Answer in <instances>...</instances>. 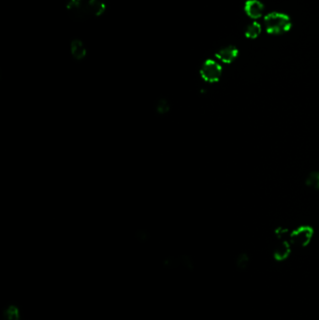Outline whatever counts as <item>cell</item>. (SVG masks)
I'll return each mask as SVG.
<instances>
[{"label":"cell","mask_w":319,"mask_h":320,"mask_svg":"<svg viewBox=\"0 0 319 320\" xmlns=\"http://www.w3.org/2000/svg\"><path fill=\"white\" fill-rule=\"evenodd\" d=\"M264 24L268 33L284 34L291 28V20L285 13L272 12L264 18Z\"/></svg>","instance_id":"cell-1"},{"label":"cell","mask_w":319,"mask_h":320,"mask_svg":"<svg viewBox=\"0 0 319 320\" xmlns=\"http://www.w3.org/2000/svg\"><path fill=\"white\" fill-rule=\"evenodd\" d=\"M223 73L221 65L214 59H207L204 61L198 70L200 79L207 84L217 83Z\"/></svg>","instance_id":"cell-2"},{"label":"cell","mask_w":319,"mask_h":320,"mask_svg":"<svg viewBox=\"0 0 319 320\" xmlns=\"http://www.w3.org/2000/svg\"><path fill=\"white\" fill-rule=\"evenodd\" d=\"M314 237V229L310 226H301L290 231L289 241L292 246L305 247L307 246Z\"/></svg>","instance_id":"cell-3"},{"label":"cell","mask_w":319,"mask_h":320,"mask_svg":"<svg viewBox=\"0 0 319 320\" xmlns=\"http://www.w3.org/2000/svg\"><path fill=\"white\" fill-rule=\"evenodd\" d=\"M107 9L108 6L105 0H87L81 19L102 17L107 12Z\"/></svg>","instance_id":"cell-4"},{"label":"cell","mask_w":319,"mask_h":320,"mask_svg":"<svg viewBox=\"0 0 319 320\" xmlns=\"http://www.w3.org/2000/svg\"><path fill=\"white\" fill-rule=\"evenodd\" d=\"M70 57L76 63H83L88 56V48L86 43L80 38H73L69 44Z\"/></svg>","instance_id":"cell-5"},{"label":"cell","mask_w":319,"mask_h":320,"mask_svg":"<svg viewBox=\"0 0 319 320\" xmlns=\"http://www.w3.org/2000/svg\"><path fill=\"white\" fill-rule=\"evenodd\" d=\"M0 320H26L24 309L18 303H7L1 310Z\"/></svg>","instance_id":"cell-6"},{"label":"cell","mask_w":319,"mask_h":320,"mask_svg":"<svg viewBox=\"0 0 319 320\" xmlns=\"http://www.w3.org/2000/svg\"><path fill=\"white\" fill-rule=\"evenodd\" d=\"M238 53H239L238 49L232 45H229V46H225L221 49H219L216 52V57L217 60L221 61L222 63L229 64L237 58Z\"/></svg>","instance_id":"cell-7"},{"label":"cell","mask_w":319,"mask_h":320,"mask_svg":"<svg viewBox=\"0 0 319 320\" xmlns=\"http://www.w3.org/2000/svg\"><path fill=\"white\" fill-rule=\"evenodd\" d=\"M244 11L252 19H258L262 16L264 6L259 0H247L244 4Z\"/></svg>","instance_id":"cell-8"},{"label":"cell","mask_w":319,"mask_h":320,"mask_svg":"<svg viewBox=\"0 0 319 320\" xmlns=\"http://www.w3.org/2000/svg\"><path fill=\"white\" fill-rule=\"evenodd\" d=\"M261 31H262V28H261L260 24L257 22H254L246 27L244 34L247 39L254 40V39H257L259 35L261 34Z\"/></svg>","instance_id":"cell-9"},{"label":"cell","mask_w":319,"mask_h":320,"mask_svg":"<svg viewBox=\"0 0 319 320\" xmlns=\"http://www.w3.org/2000/svg\"><path fill=\"white\" fill-rule=\"evenodd\" d=\"M305 183L308 187L319 190V172H312L306 177Z\"/></svg>","instance_id":"cell-10"},{"label":"cell","mask_w":319,"mask_h":320,"mask_svg":"<svg viewBox=\"0 0 319 320\" xmlns=\"http://www.w3.org/2000/svg\"><path fill=\"white\" fill-rule=\"evenodd\" d=\"M248 261H249L248 257L246 255L242 254L237 259V266L241 269L245 268L247 266V264H248Z\"/></svg>","instance_id":"cell-11"}]
</instances>
